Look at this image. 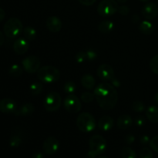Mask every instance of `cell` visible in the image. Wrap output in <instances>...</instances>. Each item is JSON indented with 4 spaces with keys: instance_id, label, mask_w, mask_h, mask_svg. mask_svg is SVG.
Wrapping results in <instances>:
<instances>
[{
    "instance_id": "obj_1",
    "label": "cell",
    "mask_w": 158,
    "mask_h": 158,
    "mask_svg": "<svg viewBox=\"0 0 158 158\" xmlns=\"http://www.w3.org/2000/svg\"><path fill=\"white\" fill-rule=\"evenodd\" d=\"M94 96L98 105L103 110H110L115 107L118 100V93L112 84L103 83L94 89Z\"/></svg>"
},
{
    "instance_id": "obj_2",
    "label": "cell",
    "mask_w": 158,
    "mask_h": 158,
    "mask_svg": "<svg viewBox=\"0 0 158 158\" xmlns=\"http://www.w3.org/2000/svg\"><path fill=\"white\" fill-rule=\"evenodd\" d=\"M36 75L39 80L43 83H52L60 80L61 73L55 66H45L39 69Z\"/></svg>"
},
{
    "instance_id": "obj_3",
    "label": "cell",
    "mask_w": 158,
    "mask_h": 158,
    "mask_svg": "<svg viewBox=\"0 0 158 158\" xmlns=\"http://www.w3.org/2000/svg\"><path fill=\"white\" fill-rule=\"evenodd\" d=\"M77 126L82 132L89 133L96 128L97 122L92 114L87 112H83L77 117Z\"/></svg>"
},
{
    "instance_id": "obj_4",
    "label": "cell",
    "mask_w": 158,
    "mask_h": 158,
    "mask_svg": "<svg viewBox=\"0 0 158 158\" xmlns=\"http://www.w3.org/2000/svg\"><path fill=\"white\" fill-rule=\"evenodd\" d=\"M3 31L6 36L8 38L13 39L20 35L23 31V26L22 22L18 18L12 17L5 23Z\"/></svg>"
},
{
    "instance_id": "obj_5",
    "label": "cell",
    "mask_w": 158,
    "mask_h": 158,
    "mask_svg": "<svg viewBox=\"0 0 158 158\" xmlns=\"http://www.w3.org/2000/svg\"><path fill=\"white\" fill-rule=\"evenodd\" d=\"M117 0H102L97 6V12L103 17H110L118 11Z\"/></svg>"
},
{
    "instance_id": "obj_6",
    "label": "cell",
    "mask_w": 158,
    "mask_h": 158,
    "mask_svg": "<svg viewBox=\"0 0 158 158\" xmlns=\"http://www.w3.org/2000/svg\"><path fill=\"white\" fill-rule=\"evenodd\" d=\"M62 99L60 94L55 91L49 93L43 100V106L49 112H56L61 106Z\"/></svg>"
},
{
    "instance_id": "obj_7",
    "label": "cell",
    "mask_w": 158,
    "mask_h": 158,
    "mask_svg": "<svg viewBox=\"0 0 158 158\" xmlns=\"http://www.w3.org/2000/svg\"><path fill=\"white\" fill-rule=\"evenodd\" d=\"M89 151H92L96 155H100L106 149V141L102 136L96 135L92 136L89 140Z\"/></svg>"
},
{
    "instance_id": "obj_8",
    "label": "cell",
    "mask_w": 158,
    "mask_h": 158,
    "mask_svg": "<svg viewBox=\"0 0 158 158\" xmlns=\"http://www.w3.org/2000/svg\"><path fill=\"white\" fill-rule=\"evenodd\" d=\"M40 63L41 62H40V58L33 55L26 57L22 62L24 70L29 73H37V71L40 68Z\"/></svg>"
},
{
    "instance_id": "obj_9",
    "label": "cell",
    "mask_w": 158,
    "mask_h": 158,
    "mask_svg": "<svg viewBox=\"0 0 158 158\" xmlns=\"http://www.w3.org/2000/svg\"><path fill=\"white\" fill-rule=\"evenodd\" d=\"M81 103L78 97L73 94H69L64 100V107L68 112L77 114L81 110Z\"/></svg>"
},
{
    "instance_id": "obj_10",
    "label": "cell",
    "mask_w": 158,
    "mask_h": 158,
    "mask_svg": "<svg viewBox=\"0 0 158 158\" xmlns=\"http://www.w3.org/2000/svg\"><path fill=\"white\" fill-rule=\"evenodd\" d=\"M60 148V142L54 137H47L43 143V149L45 154L52 155L58 151Z\"/></svg>"
},
{
    "instance_id": "obj_11",
    "label": "cell",
    "mask_w": 158,
    "mask_h": 158,
    "mask_svg": "<svg viewBox=\"0 0 158 158\" xmlns=\"http://www.w3.org/2000/svg\"><path fill=\"white\" fill-rule=\"evenodd\" d=\"M97 76L101 80L105 82L111 81L115 77L114 70L110 65L101 64L97 69Z\"/></svg>"
},
{
    "instance_id": "obj_12",
    "label": "cell",
    "mask_w": 158,
    "mask_h": 158,
    "mask_svg": "<svg viewBox=\"0 0 158 158\" xmlns=\"http://www.w3.org/2000/svg\"><path fill=\"white\" fill-rule=\"evenodd\" d=\"M141 14L146 19H154L158 15V6L153 2L147 3L142 8Z\"/></svg>"
},
{
    "instance_id": "obj_13",
    "label": "cell",
    "mask_w": 158,
    "mask_h": 158,
    "mask_svg": "<svg viewBox=\"0 0 158 158\" xmlns=\"http://www.w3.org/2000/svg\"><path fill=\"white\" fill-rule=\"evenodd\" d=\"M17 110L16 102L10 98H5L0 101V112L3 114H12Z\"/></svg>"
},
{
    "instance_id": "obj_14",
    "label": "cell",
    "mask_w": 158,
    "mask_h": 158,
    "mask_svg": "<svg viewBox=\"0 0 158 158\" xmlns=\"http://www.w3.org/2000/svg\"><path fill=\"white\" fill-rule=\"evenodd\" d=\"M29 48V43L25 38H19L13 43V50L18 55L25 54Z\"/></svg>"
},
{
    "instance_id": "obj_15",
    "label": "cell",
    "mask_w": 158,
    "mask_h": 158,
    "mask_svg": "<svg viewBox=\"0 0 158 158\" xmlns=\"http://www.w3.org/2000/svg\"><path fill=\"white\" fill-rule=\"evenodd\" d=\"M46 27L51 32H58L62 29V21L57 16H49L46 19Z\"/></svg>"
},
{
    "instance_id": "obj_16",
    "label": "cell",
    "mask_w": 158,
    "mask_h": 158,
    "mask_svg": "<svg viewBox=\"0 0 158 158\" xmlns=\"http://www.w3.org/2000/svg\"><path fill=\"white\" fill-rule=\"evenodd\" d=\"M114 120L110 116H103L98 122V128L102 131H109L114 127Z\"/></svg>"
},
{
    "instance_id": "obj_17",
    "label": "cell",
    "mask_w": 158,
    "mask_h": 158,
    "mask_svg": "<svg viewBox=\"0 0 158 158\" xmlns=\"http://www.w3.org/2000/svg\"><path fill=\"white\" fill-rule=\"evenodd\" d=\"M117 127L120 130H127L131 127L133 124V119L127 114L121 115L118 117L117 122Z\"/></svg>"
},
{
    "instance_id": "obj_18",
    "label": "cell",
    "mask_w": 158,
    "mask_h": 158,
    "mask_svg": "<svg viewBox=\"0 0 158 158\" xmlns=\"http://www.w3.org/2000/svg\"><path fill=\"white\" fill-rule=\"evenodd\" d=\"M34 107L32 103H26V104L23 105L20 108L17 109L14 114L16 116H22V117H28L30 116L32 113L34 112Z\"/></svg>"
},
{
    "instance_id": "obj_19",
    "label": "cell",
    "mask_w": 158,
    "mask_h": 158,
    "mask_svg": "<svg viewBox=\"0 0 158 158\" xmlns=\"http://www.w3.org/2000/svg\"><path fill=\"white\" fill-rule=\"evenodd\" d=\"M81 84L88 90H91L96 85V80L94 77L90 74H85L81 79Z\"/></svg>"
},
{
    "instance_id": "obj_20",
    "label": "cell",
    "mask_w": 158,
    "mask_h": 158,
    "mask_svg": "<svg viewBox=\"0 0 158 158\" xmlns=\"http://www.w3.org/2000/svg\"><path fill=\"white\" fill-rule=\"evenodd\" d=\"M146 116L151 123H158V106H150L146 110Z\"/></svg>"
},
{
    "instance_id": "obj_21",
    "label": "cell",
    "mask_w": 158,
    "mask_h": 158,
    "mask_svg": "<svg viewBox=\"0 0 158 158\" xmlns=\"http://www.w3.org/2000/svg\"><path fill=\"white\" fill-rule=\"evenodd\" d=\"M139 30L141 33L144 34V35H151L153 33L154 31V26L151 22L148 21V20H144V21L141 22L139 24Z\"/></svg>"
},
{
    "instance_id": "obj_22",
    "label": "cell",
    "mask_w": 158,
    "mask_h": 158,
    "mask_svg": "<svg viewBox=\"0 0 158 158\" xmlns=\"http://www.w3.org/2000/svg\"><path fill=\"white\" fill-rule=\"evenodd\" d=\"M114 23L112 21L110 20H105V21L101 22L100 24L98 25V30L100 31L101 33L107 34L112 32L114 29Z\"/></svg>"
},
{
    "instance_id": "obj_23",
    "label": "cell",
    "mask_w": 158,
    "mask_h": 158,
    "mask_svg": "<svg viewBox=\"0 0 158 158\" xmlns=\"http://www.w3.org/2000/svg\"><path fill=\"white\" fill-rule=\"evenodd\" d=\"M36 31L33 27L26 26L23 29V35L24 38L28 41H32L36 38Z\"/></svg>"
},
{
    "instance_id": "obj_24",
    "label": "cell",
    "mask_w": 158,
    "mask_h": 158,
    "mask_svg": "<svg viewBox=\"0 0 158 158\" xmlns=\"http://www.w3.org/2000/svg\"><path fill=\"white\" fill-rule=\"evenodd\" d=\"M122 158H137V154L132 148L124 147L121 151Z\"/></svg>"
},
{
    "instance_id": "obj_25",
    "label": "cell",
    "mask_w": 158,
    "mask_h": 158,
    "mask_svg": "<svg viewBox=\"0 0 158 158\" xmlns=\"http://www.w3.org/2000/svg\"><path fill=\"white\" fill-rule=\"evenodd\" d=\"M9 75L13 77H19L23 74V69L19 65L14 64L9 68Z\"/></svg>"
},
{
    "instance_id": "obj_26",
    "label": "cell",
    "mask_w": 158,
    "mask_h": 158,
    "mask_svg": "<svg viewBox=\"0 0 158 158\" xmlns=\"http://www.w3.org/2000/svg\"><path fill=\"white\" fill-rule=\"evenodd\" d=\"M43 86L42 83H37V82H35V83H32L29 86V89H30V93L32 94V95H39L40 94H41L42 91H43Z\"/></svg>"
},
{
    "instance_id": "obj_27",
    "label": "cell",
    "mask_w": 158,
    "mask_h": 158,
    "mask_svg": "<svg viewBox=\"0 0 158 158\" xmlns=\"http://www.w3.org/2000/svg\"><path fill=\"white\" fill-rule=\"evenodd\" d=\"M22 143V138L18 134H13L9 140V146L11 148H16L20 146Z\"/></svg>"
},
{
    "instance_id": "obj_28",
    "label": "cell",
    "mask_w": 158,
    "mask_h": 158,
    "mask_svg": "<svg viewBox=\"0 0 158 158\" xmlns=\"http://www.w3.org/2000/svg\"><path fill=\"white\" fill-rule=\"evenodd\" d=\"M150 68L154 73L158 75V54L154 56L150 61Z\"/></svg>"
},
{
    "instance_id": "obj_29",
    "label": "cell",
    "mask_w": 158,
    "mask_h": 158,
    "mask_svg": "<svg viewBox=\"0 0 158 158\" xmlns=\"http://www.w3.org/2000/svg\"><path fill=\"white\" fill-rule=\"evenodd\" d=\"M94 98H95L94 94H92V93L89 92V91H86V92L83 93L81 95V100L86 103H91Z\"/></svg>"
},
{
    "instance_id": "obj_30",
    "label": "cell",
    "mask_w": 158,
    "mask_h": 158,
    "mask_svg": "<svg viewBox=\"0 0 158 158\" xmlns=\"http://www.w3.org/2000/svg\"><path fill=\"white\" fill-rule=\"evenodd\" d=\"M63 89H64V91L66 93H67L69 94H72L76 90V84L73 82L69 81L65 83Z\"/></svg>"
},
{
    "instance_id": "obj_31",
    "label": "cell",
    "mask_w": 158,
    "mask_h": 158,
    "mask_svg": "<svg viewBox=\"0 0 158 158\" xmlns=\"http://www.w3.org/2000/svg\"><path fill=\"white\" fill-rule=\"evenodd\" d=\"M132 109L133 110L137 113H141L144 111L145 106L141 101H135L132 104Z\"/></svg>"
},
{
    "instance_id": "obj_32",
    "label": "cell",
    "mask_w": 158,
    "mask_h": 158,
    "mask_svg": "<svg viewBox=\"0 0 158 158\" xmlns=\"http://www.w3.org/2000/svg\"><path fill=\"white\" fill-rule=\"evenodd\" d=\"M140 158H154V155L151 149L148 148H143L140 151Z\"/></svg>"
},
{
    "instance_id": "obj_33",
    "label": "cell",
    "mask_w": 158,
    "mask_h": 158,
    "mask_svg": "<svg viewBox=\"0 0 158 158\" xmlns=\"http://www.w3.org/2000/svg\"><path fill=\"white\" fill-rule=\"evenodd\" d=\"M76 61L78 63H83L87 61V57H86V52H79L75 56Z\"/></svg>"
},
{
    "instance_id": "obj_34",
    "label": "cell",
    "mask_w": 158,
    "mask_h": 158,
    "mask_svg": "<svg viewBox=\"0 0 158 158\" xmlns=\"http://www.w3.org/2000/svg\"><path fill=\"white\" fill-rule=\"evenodd\" d=\"M149 143L151 149L154 150L155 152L158 153V135L153 137V138L150 140Z\"/></svg>"
},
{
    "instance_id": "obj_35",
    "label": "cell",
    "mask_w": 158,
    "mask_h": 158,
    "mask_svg": "<svg viewBox=\"0 0 158 158\" xmlns=\"http://www.w3.org/2000/svg\"><path fill=\"white\" fill-rule=\"evenodd\" d=\"M86 57H87V61H94L97 56V52L92 49H89V50L86 51Z\"/></svg>"
},
{
    "instance_id": "obj_36",
    "label": "cell",
    "mask_w": 158,
    "mask_h": 158,
    "mask_svg": "<svg viewBox=\"0 0 158 158\" xmlns=\"http://www.w3.org/2000/svg\"><path fill=\"white\" fill-rule=\"evenodd\" d=\"M117 12H119V13L121 14V15H127V14H129L130 9L128 8V6H119Z\"/></svg>"
},
{
    "instance_id": "obj_37",
    "label": "cell",
    "mask_w": 158,
    "mask_h": 158,
    "mask_svg": "<svg viewBox=\"0 0 158 158\" xmlns=\"http://www.w3.org/2000/svg\"><path fill=\"white\" fill-rule=\"evenodd\" d=\"M82 5H84V6H92L94 5V3L97 2V0H78Z\"/></svg>"
},
{
    "instance_id": "obj_38",
    "label": "cell",
    "mask_w": 158,
    "mask_h": 158,
    "mask_svg": "<svg viewBox=\"0 0 158 158\" xmlns=\"http://www.w3.org/2000/svg\"><path fill=\"white\" fill-rule=\"evenodd\" d=\"M145 123L144 119L142 117H136L135 119V123L137 124V126L138 127H142Z\"/></svg>"
},
{
    "instance_id": "obj_39",
    "label": "cell",
    "mask_w": 158,
    "mask_h": 158,
    "mask_svg": "<svg viewBox=\"0 0 158 158\" xmlns=\"http://www.w3.org/2000/svg\"><path fill=\"white\" fill-rule=\"evenodd\" d=\"M150 140H150L149 137H148V136H146V135L142 136L140 139V142L141 143V144H143V145H145V144H147V143H150Z\"/></svg>"
},
{
    "instance_id": "obj_40",
    "label": "cell",
    "mask_w": 158,
    "mask_h": 158,
    "mask_svg": "<svg viewBox=\"0 0 158 158\" xmlns=\"http://www.w3.org/2000/svg\"><path fill=\"white\" fill-rule=\"evenodd\" d=\"M135 140L134 136L132 135H128L125 137V142H126L127 144H131V143H134V141Z\"/></svg>"
},
{
    "instance_id": "obj_41",
    "label": "cell",
    "mask_w": 158,
    "mask_h": 158,
    "mask_svg": "<svg viewBox=\"0 0 158 158\" xmlns=\"http://www.w3.org/2000/svg\"><path fill=\"white\" fill-rule=\"evenodd\" d=\"M110 82L112 83V85L114 86H117V87H119V86H120V83L118 81V80H117V79L115 78V77H114V78Z\"/></svg>"
},
{
    "instance_id": "obj_42",
    "label": "cell",
    "mask_w": 158,
    "mask_h": 158,
    "mask_svg": "<svg viewBox=\"0 0 158 158\" xmlns=\"http://www.w3.org/2000/svg\"><path fill=\"white\" fill-rule=\"evenodd\" d=\"M32 158H44V155L41 152H36L32 154Z\"/></svg>"
},
{
    "instance_id": "obj_43",
    "label": "cell",
    "mask_w": 158,
    "mask_h": 158,
    "mask_svg": "<svg viewBox=\"0 0 158 158\" xmlns=\"http://www.w3.org/2000/svg\"><path fill=\"white\" fill-rule=\"evenodd\" d=\"M5 16H6V13H5L4 9L0 7V22H2L4 19Z\"/></svg>"
},
{
    "instance_id": "obj_44",
    "label": "cell",
    "mask_w": 158,
    "mask_h": 158,
    "mask_svg": "<svg viewBox=\"0 0 158 158\" xmlns=\"http://www.w3.org/2000/svg\"><path fill=\"white\" fill-rule=\"evenodd\" d=\"M5 41V36H4V34L0 31V46H2L4 43Z\"/></svg>"
},
{
    "instance_id": "obj_45",
    "label": "cell",
    "mask_w": 158,
    "mask_h": 158,
    "mask_svg": "<svg viewBox=\"0 0 158 158\" xmlns=\"http://www.w3.org/2000/svg\"><path fill=\"white\" fill-rule=\"evenodd\" d=\"M87 158H97V155L91 151H89L87 154Z\"/></svg>"
},
{
    "instance_id": "obj_46",
    "label": "cell",
    "mask_w": 158,
    "mask_h": 158,
    "mask_svg": "<svg viewBox=\"0 0 158 158\" xmlns=\"http://www.w3.org/2000/svg\"><path fill=\"white\" fill-rule=\"evenodd\" d=\"M154 102H155V103H157V104H158V92L155 94V96H154Z\"/></svg>"
},
{
    "instance_id": "obj_47",
    "label": "cell",
    "mask_w": 158,
    "mask_h": 158,
    "mask_svg": "<svg viewBox=\"0 0 158 158\" xmlns=\"http://www.w3.org/2000/svg\"><path fill=\"white\" fill-rule=\"evenodd\" d=\"M117 2L122 3V4H123V3L126 2L127 1V0H117Z\"/></svg>"
},
{
    "instance_id": "obj_48",
    "label": "cell",
    "mask_w": 158,
    "mask_h": 158,
    "mask_svg": "<svg viewBox=\"0 0 158 158\" xmlns=\"http://www.w3.org/2000/svg\"><path fill=\"white\" fill-rule=\"evenodd\" d=\"M97 158H108V157H104V156H100V157H97Z\"/></svg>"
},
{
    "instance_id": "obj_49",
    "label": "cell",
    "mask_w": 158,
    "mask_h": 158,
    "mask_svg": "<svg viewBox=\"0 0 158 158\" xmlns=\"http://www.w3.org/2000/svg\"><path fill=\"white\" fill-rule=\"evenodd\" d=\"M140 1H141V2H148V1H150V0H140Z\"/></svg>"
},
{
    "instance_id": "obj_50",
    "label": "cell",
    "mask_w": 158,
    "mask_h": 158,
    "mask_svg": "<svg viewBox=\"0 0 158 158\" xmlns=\"http://www.w3.org/2000/svg\"><path fill=\"white\" fill-rule=\"evenodd\" d=\"M157 3H158V0H157Z\"/></svg>"
}]
</instances>
